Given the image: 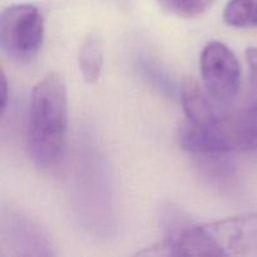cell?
Returning a JSON list of instances; mask_svg holds the SVG:
<instances>
[{
    "mask_svg": "<svg viewBox=\"0 0 257 257\" xmlns=\"http://www.w3.org/2000/svg\"><path fill=\"white\" fill-rule=\"evenodd\" d=\"M207 130L221 152L257 150V102L243 109L221 114L216 124Z\"/></svg>",
    "mask_w": 257,
    "mask_h": 257,
    "instance_id": "obj_5",
    "label": "cell"
},
{
    "mask_svg": "<svg viewBox=\"0 0 257 257\" xmlns=\"http://www.w3.org/2000/svg\"><path fill=\"white\" fill-rule=\"evenodd\" d=\"M162 9L180 18H195L205 13L215 0H158Z\"/></svg>",
    "mask_w": 257,
    "mask_h": 257,
    "instance_id": "obj_9",
    "label": "cell"
},
{
    "mask_svg": "<svg viewBox=\"0 0 257 257\" xmlns=\"http://www.w3.org/2000/svg\"><path fill=\"white\" fill-rule=\"evenodd\" d=\"M2 115H4L5 110L8 107V100H9V82L7 79V75H5L4 70L2 72Z\"/></svg>",
    "mask_w": 257,
    "mask_h": 257,
    "instance_id": "obj_11",
    "label": "cell"
},
{
    "mask_svg": "<svg viewBox=\"0 0 257 257\" xmlns=\"http://www.w3.org/2000/svg\"><path fill=\"white\" fill-rule=\"evenodd\" d=\"M68 132L67 85L62 75L50 72L32 90L28 148L33 162L50 168L62 158Z\"/></svg>",
    "mask_w": 257,
    "mask_h": 257,
    "instance_id": "obj_1",
    "label": "cell"
},
{
    "mask_svg": "<svg viewBox=\"0 0 257 257\" xmlns=\"http://www.w3.org/2000/svg\"><path fill=\"white\" fill-rule=\"evenodd\" d=\"M246 60L250 69V85L251 95L253 102H257V48L248 47L246 49Z\"/></svg>",
    "mask_w": 257,
    "mask_h": 257,
    "instance_id": "obj_10",
    "label": "cell"
},
{
    "mask_svg": "<svg viewBox=\"0 0 257 257\" xmlns=\"http://www.w3.org/2000/svg\"><path fill=\"white\" fill-rule=\"evenodd\" d=\"M78 67L85 82H97L103 67V49L97 35H88L83 40L78 52Z\"/></svg>",
    "mask_w": 257,
    "mask_h": 257,
    "instance_id": "obj_7",
    "label": "cell"
},
{
    "mask_svg": "<svg viewBox=\"0 0 257 257\" xmlns=\"http://www.w3.org/2000/svg\"><path fill=\"white\" fill-rule=\"evenodd\" d=\"M223 20L233 28L257 27V0H228Z\"/></svg>",
    "mask_w": 257,
    "mask_h": 257,
    "instance_id": "obj_8",
    "label": "cell"
},
{
    "mask_svg": "<svg viewBox=\"0 0 257 257\" xmlns=\"http://www.w3.org/2000/svg\"><path fill=\"white\" fill-rule=\"evenodd\" d=\"M212 256L246 255L257 250V212L202 225Z\"/></svg>",
    "mask_w": 257,
    "mask_h": 257,
    "instance_id": "obj_4",
    "label": "cell"
},
{
    "mask_svg": "<svg viewBox=\"0 0 257 257\" xmlns=\"http://www.w3.org/2000/svg\"><path fill=\"white\" fill-rule=\"evenodd\" d=\"M181 99L186 114V122L197 127H212L222 113L218 112L213 102H216L206 88H201L197 80L187 77L181 84Z\"/></svg>",
    "mask_w": 257,
    "mask_h": 257,
    "instance_id": "obj_6",
    "label": "cell"
},
{
    "mask_svg": "<svg viewBox=\"0 0 257 257\" xmlns=\"http://www.w3.org/2000/svg\"><path fill=\"white\" fill-rule=\"evenodd\" d=\"M203 87L217 103L227 104L237 95L241 67L235 53L221 42H211L201 54Z\"/></svg>",
    "mask_w": 257,
    "mask_h": 257,
    "instance_id": "obj_3",
    "label": "cell"
},
{
    "mask_svg": "<svg viewBox=\"0 0 257 257\" xmlns=\"http://www.w3.org/2000/svg\"><path fill=\"white\" fill-rule=\"evenodd\" d=\"M44 40V19L35 5L13 4L0 15V44L9 57L28 60Z\"/></svg>",
    "mask_w": 257,
    "mask_h": 257,
    "instance_id": "obj_2",
    "label": "cell"
}]
</instances>
